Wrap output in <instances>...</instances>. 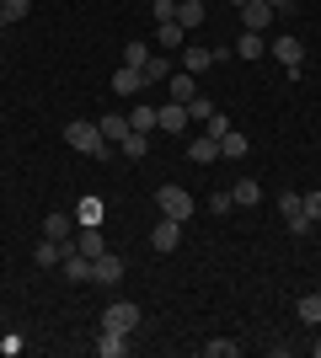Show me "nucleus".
I'll return each mask as SVG.
<instances>
[{"instance_id": "nucleus-17", "label": "nucleus", "mask_w": 321, "mask_h": 358, "mask_svg": "<svg viewBox=\"0 0 321 358\" xmlns=\"http://www.w3.org/2000/svg\"><path fill=\"white\" fill-rule=\"evenodd\" d=\"M171 22H177V27H204V0H177V16H171Z\"/></svg>"}, {"instance_id": "nucleus-1", "label": "nucleus", "mask_w": 321, "mask_h": 358, "mask_svg": "<svg viewBox=\"0 0 321 358\" xmlns=\"http://www.w3.org/2000/svg\"><path fill=\"white\" fill-rule=\"evenodd\" d=\"M64 145L76 150V155H92V161H107V155H113V145L102 139V129H97V123H86V118L64 123Z\"/></svg>"}, {"instance_id": "nucleus-4", "label": "nucleus", "mask_w": 321, "mask_h": 358, "mask_svg": "<svg viewBox=\"0 0 321 358\" xmlns=\"http://www.w3.org/2000/svg\"><path fill=\"white\" fill-rule=\"evenodd\" d=\"M102 327H113V331H134V327H139V305H134V299H107Z\"/></svg>"}, {"instance_id": "nucleus-3", "label": "nucleus", "mask_w": 321, "mask_h": 358, "mask_svg": "<svg viewBox=\"0 0 321 358\" xmlns=\"http://www.w3.org/2000/svg\"><path fill=\"white\" fill-rule=\"evenodd\" d=\"M268 54L290 70V80L300 75V64H306V43H300V38H290V32H284V38H273V43H268Z\"/></svg>"}, {"instance_id": "nucleus-18", "label": "nucleus", "mask_w": 321, "mask_h": 358, "mask_svg": "<svg viewBox=\"0 0 321 358\" xmlns=\"http://www.w3.org/2000/svg\"><path fill=\"white\" fill-rule=\"evenodd\" d=\"M43 236L48 241H70L76 236V220H70V214H43Z\"/></svg>"}, {"instance_id": "nucleus-25", "label": "nucleus", "mask_w": 321, "mask_h": 358, "mask_svg": "<svg viewBox=\"0 0 321 358\" xmlns=\"http://www.w3.org/2000/svg\"><path fill=\"white\" fill-rule=\"evenodd\" d=\"M171 48H187V27H177V22H161V54H171Z\"/></svg>"}, {"instance_id": "nucleus-19", "label": "nucleus", "mask_w": 321, "mask_h": 358, "mask_svg": "<svg viewBox=\"0 0 321 358\" xmlns=\"http://www.w3.org/2000/svg\"><path fill=\"white\" fill-rule=\"evenodd\" d=\"M230 198H236V209H252V203H262V187L252 177H241L236 187H230Z\"/></svg>"}, {"instance_id": "nucleus-11", "label": "nucleus", "mask_w": 321, "mask_h": 358, "mask_svg": "<svg viewBox=\"0 0 321 358\" xmlns=\"http://www.w3.org/2000/svg\"><path fill=\"white\" fill-rule=\"evenodd\" d=\"M113 91H118L123 102H134L139 91H145V75H139V70H129V64H118V75H113Z\"/></svg>"}, {"instance_id": "nucleus-28", "label": "nucleus", "mask_w": 321, "mask_h": 358, "mask_svg": "<svg viewBox=\"0 0 321 358\" xmlns=\"http://www.w3.org/2000/svg\"><path fill=\"white\" fill-rule=\"evenodd\" d=\"M209 113H214V102H209V96L199 91V96L187 102V123H209Z\"/></svg>"}, {"instance_id": "nucleus-14", "label": "nucleus", "mask_w": 321, "mask_h": 358, "mask_svg": "<svg viewBox=\"0 0 321 358\" xmlns=\"http://www.w3.org/2000/svg\"><path fill=\"white\" fill-rule=\"evenodd\" d=\"M97 129H102L107 145H123L129 139V113H107V118H97Z\"/></svg>"}, {"instance_id": "nucleus-26", "label": "nucleus", "mask_w": 321, "mask_h": 358, "mask_svg": "<svg viewBox=\"0 0 321 358\" xmlns=\"http://www.w3.org/2000/svg\"><path fill=\"white\" fill-rule=\"evenodd\" d=\"M294 310H300V321H306V327H321V289H316V294H306Z\"/></svg>"}, {"instance_id": "nucleus-39", "label": "nucleus", "mask_w": 321, "mask_h": 358, "mask_svg": "<svg viewBox=\"0 0 321 358\" xmlns=\"http://www.w3.org/2000/svg\"><path fill=\"white\" fill-rule=\"evenodd\" d=\"M0 11H6V0H0Z\"/></svg>"}, {"instance_id": "nucleus-33", "label": "nucleus", "mask_w": 321, "mask_h": 358, "mask_svg": "<svg viewBox=\"0 0 321 358\" xmlns=\"http://www.w3.org/2000/svg\"><path fill=\"white\" fill-rule=\"evenodd\" d=\"M300 209L311 214V224H321V193H300Z\"/></svg>"}, {"instance_id": "nucleus-7", "label": "nucleus", "mask_w": 321, "mask_h": 358, "mask_svg": "<svg viewBox=\"0 0 321 358\" xmlns=\"http://www.w3.org/2000/svg\"><path fill=\"white\" fill-rule=\"evenodd\" d=\"M199 96V75H187V70H171V80H166V102H193Z\"/></svg>"}, {"instance_id": "nucleus-8", "label": "nucleus", "mask_w": 321, "mask_h": 358, "mask_svg": "<svg viewBox=\"0 0 321 358\" xmlns=\"http://www.w3.org/2000/svg\"><path fill=\"white\" fill-rule=\"evenodd\" d=\"M123 278V257H113V252H102V257H92V284H118Z\"/></svg>"}, {"instance_id": "nucleus-38", "label": "nucleus", "mask_w": 321, "mask_h": 358, "mask_svg": "<svg viewBox=\"0 0 321 358\" xmlns=\"http://www.w3.org/2000/svg\"><path fill=\"white\" fill-rule=\"evenodd\" d=\"M0 43H6V22H0Z\"/></svg>"}, {"instance_id": "nucleus-9", "label": "nucleus", "mask_w": 321, "mask_h": 358, "mask_svg": "<svg viewBox=\"0 0 321 358\" xmlns=\"http://www.w3.org/2000/svg\"><path fill=\"white\" fill-rule=\"evenodd\" d=\"M155 129H161V134H183V129H187V107L183 102L155 107Z\"/></svg>"}, {"instance_id": "nucleus-16", "label": "nucleus", "mask_w": 321, "mask_h": 358, "mask_svg": "<svg viewBox=\"0 0 321 358\" xmlns=\"http://www.w3.org/2000/svg\"><path fill=\"white\" fill-rule=\"evenodd\" d=\"M32 262H38V268H59V262H64V246H59V241H38V246H32Z\"/></svg>"}, {"instance_id": "nucleus-36", "label": "nucleus", "mask_w": 321, "mask_h": 358, "mask_svg": "<svg viewBox=\"0 0 321 358\" xmlns=\"http://www.w3.org/2000/svg\"><path fill=\"white\" fill-rule=\"evenodd\" d=\"M268 6H273L278 16H284V11H294V0H268Z\"/></svg>"}, {"instance_id": "nucleus-20", "label": "nucleus", "mask_w": 321, "mask_h": 358, "mask_svg": "<svg viewBox=\"0 0 321 358\" xmlns=\"http://www.w3.org/2000/svg\"><path fill=\"white\" fill-rule=\"evenodd\" d=\"M129 129L150 134V129H155V107H150V102H139V96H134V107H129Z\"/></svg>"}, {"instance_id": "nucleus-31", "label": "nucleus", "mask_w": 321, "mask_h": 358, "mask_svg": "<svg viewBox=\"0 0 321 358\" xmlns=\"http://www.w3.org/2000/svg\"><path fill=\"white\" fill-rule=\"evenodd\" d=\"M204 134H209V139H225V134H230V118H225V113H209V123H204Z\"/></svg>"}, {"instance_id": "nucleus-37", "label": "nucleus", "mask_w": 321, "mask_h": 358, "mask_svg": "<svg viewBox=\"0 0 321 358\" xmlns=\"http://www.w3.org/2000/svg\"><path fill=\"white\" fill-rule=\"evenodd\" d=\"M311 353H316V358H321V337H316V343H311Z\"/></svg>"}, {"instance_id": "nucleus-27", "label": "nucleus", "mask_w": 321, "mask_h": 358, "mask_svg": "<svg viewBox=\"0 0 321 358\" xmlns=\"http://www.w3.org/2000/svg\"><path fill=\"white\" fill-rule=\"evenodd\" d=\"M27 11H32V0H6L0 22H6V27H16V22H27Z\"/></svg>"}, {"instance_id": "nucleus-32", "label": "nucleus", "mask_w": 321, "mask_h": 358, "mask_svg": "<svg viewBox=\"0 0 321 358\" xmlns=\"http://www.w3.org/2000/svg\"><path fill=\"white\" fill-rule=\"evenodd\" d=\"M204 353L209 358H236V343H230V337H214V343H204Z\"/></svg>"}, {"instance_id": "nucleus-29", "label": "nucleus", "mask_w": 321, "mask_h": 358, "mask_svg": "<svg viewBox=\"0 0 321 358\" xmlns=\"http://www.w3.org/2000/svg\"><path fill=\"white\" fill-rule=\"evenodd\" d=\"M145 59H150V43H123V64L129 70H139Z\"/></svg>"}, {"instance_id": "nucleus-5", "label": "nucleus", "mask_w": 321, "mask_h": 358, "mask_svg": "<svg viewBox=\"0 0 321 358\" xmlns=\"http://www.w3.org/2000/svg\"><path fill=\"white\" fill-rule=\"evenodd\" d=\"M278 214H284V224H290V236H306V230H311V214L300 209V193L278 198Z\"/></svg>"}, {"instance_id": "nucleus-21", "label": "nucleus", "mask_w": 321, "mask_h": 358, "mask_svg": "<svg viewBox=\"0 0 321 358\" xmlns=\"http://www.w3.org/2000/svg\"><path fill=\"white\" fill-rule=\"evenodd\" d=\"M187 155H193L199 166H214V161H220V139H209V134L193 139V145H187Z\"/></svg>"}, {"instance_id": "nucleus-15", "label": "nucleus", "mask_w": 321, "mask_h": 358, "mask_svg": "<svg viewBox=\"0 0 321 358\" xmlns=\"http://www.w3.org/2000/svg\"><path fill=\"white\" fill-rule=\"evenodd\" d=\"M97 353H102V358H123V353H129V331L102 327V337H97Z\"/></svg>"}, {"instance_id": "nucleus-10", "label": "nucleus", "mask_w": 321, "mask_h": 358, "mask_svg": "<svg viewBox=\"0 0 321 358\" xmlns=\"http://www.w3.org/2000/svg\"><path fill=\"white\" fill-rule=\"evenodd\" d=\"M273 6H268V0H246L241 6V22H246V32H268V22H273Z\"/></svg>"}, {"instance_id": "nucleus-23", "label": "nucleus", "mask_w": 321, "mask_h": 358, "mask_svg": "<svg viewBox=\"0 0 321 358\" xmlns=\"http://www.w3.org/2000/svg\"><path fill=\"white\" fill-rule=\"evenodd\" d=\"M123 161H145V150H150V134H139V129H129V139H123Z\"/></svg>"}, {"instance_id": "nucleus-34", "label": "nucleus", "mask_w": 321, "mask_h": 358, "mask_svg": "<svg viewBox=\"0 0 321 358\" xmlns=\"http://www.w3.org/2000/svg\"><path fill=\"white\" fill-rule=\"evenodd\" d=\"M230 209H236V198H230V193H214L209 198V214H230Z\"/></svg>"}, {"instance_id": "nucleus-40", "label": "nucleus", "mask_w": 321, "mask_h": 358, "mask_svg": "<svg viewBox=\"0 0 321 358\" xmlns=\"http://www.w3.org/2000/svg\"><path fill=\"white\" fill-rule=\"evenodd\" d=\"M236 6H246V0H236Z\"/></svg>"}, {"instance_id": "nucleus-24", "label": "nucleus", "mask_w": 321, "mask_h": 358, "mask_svg": "<svg viewBox=\"0 0 321 358\" xmlns=\"http://www.w3.org/2000/svg\"><path fill=\"white\" fill-rule=\"evenodd\" d=\"M220 161H246V134H236V129H230V134L220 139Z\"/></svg>"}, {"instance_id": "nucleus-30", "label": "nucleus", "mask_w": 321, "mask_h": 358, "mask_svg": "<svg viewBox=\"0 0 321 358\" xmlns=\"http://www.w3.org/2000/svg\"><path fill=\"white\" fill-rule=\"evenodd\" d=\"M76 220H80V224H102V203H97V198H80Z\"/></svg>"}, {"instance_id": "nucleus-22", "label": "nucleus", "mask_w": 321, "mask_h": 358, "mask_svg": "<svg viewBox=\"0 0 321 358\" xmlns=\"http://www.w3.org/2000/svg\"><path fill=\"white\" fill-rule=\"evenodd\" d=\"M236 54H241V59H257V54H268L262 32H246V27H241V38H236Z\"/></svg>"}, {"instance_id": "nucleus-2", "label": "nucleus", "mask_w": 321, "mask_h": 358, "mask_svg": "<svg viewBox=\"0 0 321 358\" xmlns=\"http://www.w3.org/2000/svg\"><path fill=\"white\" fill-rule=\"evenodd\" d=\"M155 209L166 214V220L187 224V220H193V214H199V203H193V193H187V187H177V182H166V187L155 193Z\"/></svg>"}, {"instance_id": "nucleus-12", "label": "nucleus", "mask_w": 321, "mask_h": 358, "mask_svg": "<svg viewBox=\"0 0 321 358\" xmlns=\"http://www.w3.org/2000/svg\"><path fill=\"white\" fill-rule=\"evenodd\" d=\"M209 64H220V59H214V48H204V43H187L183 48V70L187 75H204Z\"/></svg>"}, {"instance_id": "nucleus-6", "label": "nucleus", "mask_w": 321, "mask_h": 358, "mask_svg": "<svg viewBox=\"0 0 321 358\" xmlns=\"http://www.w3.org/2000/svg\"><path fill=\"white\" fill-rule=\"evenodd\" d=\"M150 246H155V252H161V257H166V252H177V246H183V224L161 214V224H155V230H150Z\"/></svg>"}, {"instance_id": "nucleus-13", "label": "nucleus", "mask_w": 321, "mask_h": 358, "mask_svg": "<svg viewBox=\"0 0 321 358\" xmlns=\"http://www.w3.org/2000/svg\"><path fill=\"white\" fill-rule=\"evenodd\" d=\"M139 75H145V86H166L171 80V59L166 54H150V59L139 64Z\"/></svg>"}, {"instance_id": "nucleus-35", "label": "nucleus", "mask_w": 321, "mask_h": 358, "mask_svg": "<svg viewBox=\"0 0 321 358\" xmlns=\"http://www.w3.org/2000/svg\"><path fill=\"white\" fill-rule=\"evenodd\" d=\"M177 16V0H155V22H171Z\"/></svg>"}]
</instances>
